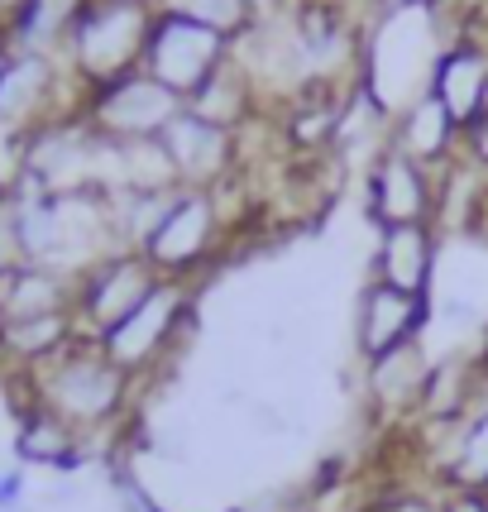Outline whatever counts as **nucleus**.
<instances>
[{
  "label": "nucleus",
  "instance_id": "f257e3e1",
  "mask_svg": "<svg viewBox=\"0 0 488 512\" xmlns=\"http://www.w3.org/2000/svg\"><path fill=\"white\" fill-rule=\"evenodd\" d=\"M130 398V374L96 340H72L58 359H48L39 407L63 417L72 431H96L120 417Z\"/></svg>",
  "mask_w": 488,
  "mask_h": 512
},
{
  "label": "nucleus",
  "instance_id": "f03ea898",
  "mask_svg": "<svg viewBox=\"0 0 488 512\" xmlns=\"http://www.w3.org/2000/svg\"><path fill=\"white\" fill-rule=\"evenodd\" d=\"M221 192H201V187H182L168 216L158 221V230L144 240V259L173 278V283H187L197 268L211 264V254L221 249V235H225V216H221Z\"/></svg>",
  "mask_w": 488,
  "mask_h": 512
},
{
  "label": "nucleus",
  "instance_id": "7ed1b4c3",
  "mask_svg": "<svg viewBox=\"0 0 488 512\" xmlns=\"http://www.w3.org/2000/svg\"><path fill=\"white\" fill-rule=\"evenodd\" d=\"M230 48L235 39L211 29V24H197L187 15H173L163 10L149 29V48H144V72L158 77L163 87H173L182 101H192L225 63H230Z\"/></svg>",
  "mask_w": 488,
  "mask_h": 512
},
{
  "label": "nucleus",
  "instance_id": "20e7f679",
  "mask_svg": "<svg viewBox=\"0 0 488 512\" xmlns=\"http://www.w3.org/2000/svg\"><path fill=\"white\" fill-rule=\"evenodd\" d=\"M187 316H192V288L187 283H173V278H163L139 307H134L120 326H111L106 335H96V345L106 350V355L125 369V374H144V369H154L158 359L168 355L173 345H178L182 326H187Z\"/></svg>",
  "mask_w": 488,
  "mask_h": 512
},
{
  "label": "nucleus",
  "instance_id": "39448f33",
  "mask_svg": "<svg viewBox=\"0 0 488 512\" xmlns=\"http://www.w3.org/2000/svg\"><path fill=\"white\" fill-rule=\"evenodd\" d=\"M158 283H163V273H158L139 249H120L106 264H96L91 273H82V278H77V321L87 326V340L106 335L111 326H120Z\"/></svg>",
  "mask_w": 488,
  "mask_h": 512
},
{
  "label": "nucleus",
  "instance_id": "423d86ee",
  "mask_svg": "<svg viewBox=\"0 0 488 512\" xmlns=\"http://www.w3.org/2000/svg\"><path fill=\"white\" fill-rule=\"evenodd\" d=\"M441 211V182L431 168H422L417 158H407L402 149L383 144V154L369 168V216L378 230L393 225H431Z\"/></svg>",
  "mask_w": 488,
  "mask_h": 512
},
{
  "label": "nucleus",
  "instance_id": "0eeeda50",
  "mask_svg": "<svg viewBox=\"0 0 488 512\" xmlns=\"http://www.w3.org/2000/svg\"><path fill=\"white\" fill-rule=\"evenodd\" d=\"M158 144H163V154H168L173 173H178V187L216 192L235 173V130H225V125L187 111V106H182V115L168 130L158 134Z\"/></svg>",
  "mask_w": 488,
  "mask_h": 512
},
{
  "label": "nucleus",
  "instance_id": "6e6552de",
  "mask_svg": "<svg viewBox=\"0 0 488 512\" xmlns=\"http://www.w3.org/2000/svg\"><path fill=\"white\" fill-rule=\"evenodd\" d=\"M426 321H431V297L422 292H402V288H388L369 278L364 292H359V312H355V345H359V359L388 355V350H402L412 340H422Z\"/></svg>",
  "mask_w": 488,
  "mask_h": 512
},
{
  "label": "nucleus",
  "instance_id": "1a4fd4ad",
  "mask_svg": "<svg viewBox=\"0 0 488 512\" xmlns=\"http://www.w3.org/2000/svg\"><path fill=\"white\" fill-rule=\"evenodd\" d=\"M182 101L173 87H163L144 67L120 77L101 96V125L115 134V144H139V139H158L173 120L182 115Z\"/></svg>",
  "mask_w": 488,
  "mask_h": 512
},
{
  "label": "nucleus",
  "instance_id": "9d476101",
  "mask_svg": "<svg viewBox=\"0 0 488 512\" xmlns=\"http://www.w3.org/2000/svg\"><path fill=\"white\" fill-rule=\"evenodd\" d=\"M431 364L436 359L426 355L422 340H412L402 350H388V355L364 364V393H369V402L383 417H412V412H422Z\"/></svg>",
  "mask_w": 488,
  "mask_h": 512
},
{
  "label": "nucleus",
  "instance_id": "9b49d317",
  "mask_svg": "<svg viewBox=\"0 0 488 512\" xmlns=\"http://www.w3.org/2000/svg\"><path fill=\"white\" fill-rule=\"evenodd\" d=\"M431 96L441 101L450 120L460 125V134L488 115V53L479 44H450L436 58V72H431Z\"/></svg>",
  "mask_w": 488,
  "mask_h": 512
},
{
  "label": "nucleus",
  "instance_id": "f8f14e48",
  "mask_svg": "<svg viewBox=\"0 0 488 512\" xmlns=\"http://www.w3.org/2000/svg\"><path fill=\"white\" fill-rule=\"evenodd\" d=\"M374 278L388 283V288L431 297V278H436V230H431V225H393V230H378Z\"/></svg>",
  "mask_w": 488,
  "mask_h": 512
},
{
  "label": "nucleus",
  "instance_id": "ddd939ff",
  "mask_svg": "<svg viewBox=\"0 0 488 512\" xmlns=\"http://www.w3.org/2000/svg\"><path fill=\"white\" fill-rule=\"evenodd\" d=\"M460 144H465V134H460V125L450 120V111H445L431 91H426V96H417V101L398 115L393 149H402L407 158H417V163H422V168H431V173L450 168V163L460 158Z\"/></svg>",
  "mask_w": 488,
  "mask_h": 512
},
{
  "label": "nucleus",
  "instance_id": "4468645a",
  "mask_svg": "<svg viewBox=\"0 0 488 512\" xmlns=\"http://www.w3.org/2000/svg\"><path fill=\"white\" fill-rule=\"evenodd\" d=\"M445 450L436 460L441 489L488 493V402H479L460 426H445Z\"/></svg>",
  "mask_w": 488,
  "mask_h": 512
},
{
  "label": "nucleus",
  "instance_id": "2eb2a0df",
  "mask_svg": "<svg viewBox=\"0 0 488 512\" xmlns=\"http://www.w3.org/2000/svg\"><path fill=\"white\" fill-rule=\"evenodd\" d=\"M24 465H53V469H77L82 465V431H72L63 417H53L48 407H34L20 422L15 436Z\"/></svg>",
  "mask_w": 488,
  "mask_h": 512
},
{
  "label": "nucleus",
  "instance_id": "dca6fc26",
  "mask_svg": "<svg viewBox=\"0 0 488 512\" xmlns=\"http://www.w3.org/2000/svg\"><path fill=\"white\" fill-rule=\"evenodd\" d=\"M168 10L197 24H211V29H221L230 39L240 29H249V20H254V0H168Z\"/></svg>",
  "mask_w": 488,
  "mask_h": 512
},
{
  "label": "nucleus",
  "instance_id": "f3484780",
  "mask_svg": "<svg viewBox=\"0 0 488 512\" xmlns=\"http://www.w3.org/2000/svg\"><path fill=\"white\" fill-rule=\"evenodd\" d=\"M115 493H120V508H125V512H163L149 493L139 489V479H134V474H125V469L115 474Z\"/></svg>",
  "mask_w": 488,
  "mask_h": 512
},
{
  "label": "nucleus",
  "instance_id": "a211bd4d",
  "mask_svg": "<svg viewBox=\"0 0 488 512\" xmlns=\"http://www.w3.org/2000/svg\"><path fill=\"white\" fill-rule=\"evenodd\" d=\"M460 154L479 168V173H488V115H479L474 125L465 130V144H460Z\"/></svg>",
  "mask_w": 488,
  "mask_h": 512
},
{
  "label": "nucleus",
  "instance_id": "6ab92c4d",
  "mask_svg": "<svg viewBox=\"0 0 488 512\" xmlns=\"http://www.w3.org/2000/svg\"><path fill=\"white\" fill-rule=\"evenodd\" d=\"M24 508V469H0V512Z\"/></svg>",
  "mask_w": 488,
  "mask_h": 512
},
{
  "label": "nucleus",
  "instance_id": "aec40b11",
  "mask_svg": "<svg viewBox=\"0 0 488 512\" xmlns=\"http://www.w3.org/2000/svg\"><path fill=\"white\" fill-rule=\"evenodd\" d=\"M436 512H488V493H455V489H445V498L436 503Z\"/></svg>",
  "mask_w": 488,
  "mask_h": 512
},
{
  "label": "nucleus",
  "instance_id": "412c9836",
  "mask_svg": "<svg viewBox=\"0 0 488 512\" xmlns=\"http://www.w3.org/2000/svg\"><path fill=\"white\" fill-rule=\"evenodd\" d=\"M388 512H436L431 503H417V498H407V503H398V508H388Z\"/></svg>",
  "mask_w": 488,
  "mask_h": 512
}]
</instances>
